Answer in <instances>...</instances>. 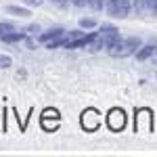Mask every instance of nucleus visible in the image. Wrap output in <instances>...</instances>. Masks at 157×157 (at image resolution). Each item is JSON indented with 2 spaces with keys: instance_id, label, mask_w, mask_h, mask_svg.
<instances>
[{
  "instance_id": "7ed1b4c3",
  "label": "nucleus",
  "mask_w": 157,
  "mask_h": 157,
  "mask_svg": "<svg viewBox=\"0 0 157 157\" xmlns=\"http://www.w3.org/2000/svg\"><path fill=\"white\" fill-rule=\"evenodd\" d=\"M105 11L113 19H126L132 11V0H107Z\"/></svg>"
},
{
  "instance_id": "39448f33",
  "label": "nucleus",
  "mask_w": 157,
  "mask_h": 157,
  "mask_svg": "<svg viewBox=\"0 0 157 157\" xmlns=\"http://www.w3.org/2000/svg\"><path fill=\"white\" fill-rule=\"evenodd\" d=\"M98 124H101V115H98L97 109H86L82 113V126L86 130H97Z\"/></svg>"
},
{
  "instance_id": "a211bd4d",
  "label": "nucleus",
  "mask_w": 157,
  "mask_h": 157,
  "mask_svg": "<svg viewBox=\"0 0 157 157\" xmlns=\"http://www.w3.org/2000/svg\"><path fill=\"white\" fill-rule=\"evenodd\" d=\"M151 13H153V15H157V0H153V6H151Z\"/></svg>"
},
{
  "instance_id": "423d86ee",
  "label": "nucleus",
  "mask_w": 157,
  "mask_h": 157,
  "mask_svg": "<svg viewBox=\"0 0 157 157\" xmlns=\"http://www.w3.org/2000/svg\"><path fill=\"white\" fill-rule=\"evenodd\" d=\"M63 34H65L63 27H50V29H46V32H40V34H38V42L48 44L50 40H57V38L63 36Z\"/></svg>"
},
{
  "instance_id": "20e7f679",
  "label": "nucleus",
  "mask_w": 157,
  "mask_h": 157,
  "mask_svg": "<svg viewBox=\"0 0 157 157\" xmlns=\"http://www.w3.org/2000/svg\"><path fill=\"white\" fill-rule=\"evenodd\" d=\"M107 126L113 130V132L124 130V126H126V113H124V109H111V111H109Z\"/></svg>"
},
{
  "instance_id": "4468645a",
  "label": "nucleus",
  "mask_w": 157,
  "mask_h": 157,
  "mask_svg": "<svg viewBox=\"0 0 157 157\" xmlns=\"http://www.w3.org/2000/svg\"><path fill=\"white\" fill-rule=\"evenodd\" d=\"M107 4V0H90V6L94 11H103V6Z\"/></svg>"
},
{
  "instance_id": "9d476101",
  "label": "nucleus",
  "mask_w": 157,
  "mask_h": 157,
  "mask_svg": "<svg viewBox=\"0 0 157 157\" xmlns=\"http://www.w3.org/2000/svg\"><path fill=\"white\" fill-rule=\"evenodd\" d=\"M6 13H11L15 17H29V15H32L29 9H25V6H15V4H9V6H6Z\"/></svg>"
},
{
  "instance_id": "9b49d317",
  "label": "nucleus",
  "mask_w": 157,
  "mask_h": 157,
  "mask_svg": "<svg viewBox=\"0 0 157 157\" xmlns=\"http://www.w3.org/2000/svg\"><path fill=\"white\" fill-rule=\"evenodd\" d=\"M80 27H82V29H92V27H97V19H92V17H82V19H80Z\"/></svg>"
},
{
  "instance_id": "f03ea898",
  "label": "nucleus",
  "mask_w": 157,
  "mask_h": 157,
  "mask_svg": "<svg viewBox=\"0 0 157 157\" xmlns=\"http://www.w3.org/2000/svg\"><path fill=\"white\" fill-rule=\"evenodd\" d=\"M143 46V40L138 36H128V38H121L107 50L111 57H115V59H124V57H130V55H136L138 48Z\"/></svg>"
},
{
  "instance_id": "f3484780",
  "label": "nucleus",
  "mask_w": 157,
  "mask_h": 157,
  "mask_svg": "<svg viewBox=\"0 0 157 157\" xmlns=\"http://www.w3.org/2000/svg\"><path fill=\"white\" fill-rule=\"evenodd\" d=\"M57 6H67V0H52Z\"/></svg>"
},
{
  "instance_id": "6e6552de",
  "label": "nucleus",
  "mask_w": 157,
  "mask_h": 157,
  "mask_svg": "<svg viewBox=\"0 0 157 157\" xmlns=\"http://www.w3.org/2000/svg\"><path fill=\"white\" fill-rule=\"evenodd\" d=\"M2 42H6V44H15V42H23V40H27V32H17V29H13V32H9V34H4V36L0 38Z\"/></svg>"
},
{
  "instance_id": "f257e3e1",
  "label": "nucleus",
  "mask_w": 157,
  "mask_h": 157,
  "mask_svg": "<svg viewBox=\"0 0 157 157\" xmlns=\"http://www.w3.org/2000/svg\"><path fill=\"white\" fill-rule=\"evenodd\" d=\"M117 40H120V29H117L115 25H111V23H103L98 27L94 42L90 44V50H103V48L109 50Z\"/></svg>"
},
{
  "instance_id": "1a4fd4ad",
  "label": "nucleus",
  "mask_w": 157,
  "mask_h": 157,
  "mask_svg": "<svg viewBox=\"0 0 157 157\" xmlns=\"http://www.w3.org/2000/svg\"><path fill=\"white\" fill-rule=\"evenodd\" d=\"M151 6H153V0H134L132 9L138 15H145V13H151Z\"/></svg>"
},
{
  "instance_id": "ddd939ff",
  "label": "nucleus",
  "mask_w": 157,
  "mask_h": 157,
  "mask_svg": "<svg viewBox=\"0 0 157 157\" xmlns=\"http://www.w3.org/2000/svg\"><path fill=\"white\" fill-rule=\"evenodd\" d=\"M25 32H27V36H38L42 29H40V25L34 23V25H29V27H25Z\"/></svg>"
},
{
  "instance_id": "f8f14e48",
  "label": "nucleus",
  "mask_w": 157,
  "mask_h": 157,
  "mask_svg": "<svg viewBox=\"0 0 157 157\" xmlns=\"http://www.w3.org/2000/svg\"><path fill=\"white\" fill-rule=\"evenodd\" d=\"M13 65V59L9 55H0V69H9Z\"/></svg>"
},
{
  "instance_id": "dca6fc26",
  "label": "nucleus",
  "mask_w": 157,
  "mask_h": 157,
  "mask_svg": "<svg viewBox=\"0 0 157 157\" xmlns=\"http://www.w3.org/2000/svg\"><path fill=\"white\" fill-rule=\"evenodd\" d=\"M21 2H25L27 6H40V4H42L44 0H21Z\"/></svg>"
},
{
  "instance_id": "0eeeda50",
  "label": "nucleus",
  "mask_w": 157,
  "mask_h": 157,
  "mask_svg": "<svg viewBox=\"0 0 157 157\" xmlns=\"http://www.w3.org/2000/svg\"><path fill=\"white\" fill-rule=\"evenodd\" d=\"M157 52V42H151V44H143L138 52H136V59L138 61H149L153 59V55Z\"/></svg>"
},
{
  "instance_id": "6ab92c4d",
  "label": "nucleus",
  "mask_w": 157,
  "mask_h": 157,
  "mask_svg": "<svg viewBox=\"0 0 157 157\" xmlns=\"http://www.w3.org/2000/svg\"><path fill=\"white\" fill-rule=\"evenodd\" d=\"M155 75H157V73H155Z\"/></svg>"
},
{
  "instance_id": "2eb2a0df",
  "label": "nucleus",
  "mask_w": 157,
  "mask_h": 157,
  "mask_svg": "<svg viewBox=\"0 0 157 157\" xmlns=\"http://www.w3.org/2000/svg\"><path fill=\"white\" fill-rule=\"evenodd\" d=\"M73 6H78V9H84V6H90V0H69Z\"/></svg>"
}]
</instances>
